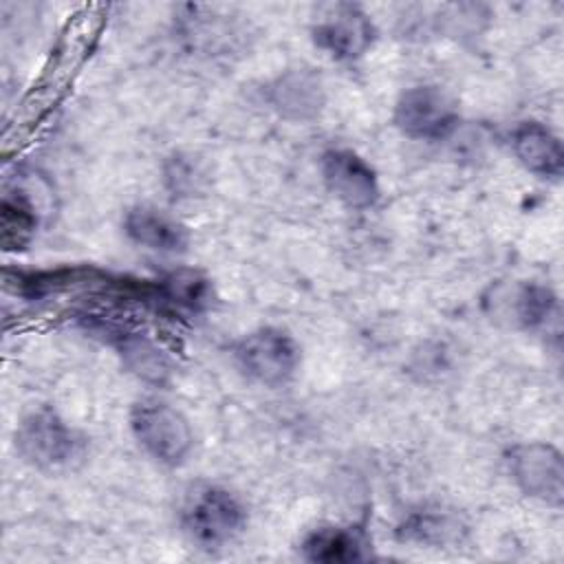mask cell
Segmentation results:
<instances>
[{"instance_id":"cell-1","label":"cell","mask_w":564,"mask_h":564,"mask_svg":"<svg viewBox=\"0 0 564 564\" xmlns=\"http://www.w3.org/2000/svg\"><path fill=\"white\" fill-rule=\"evenodd\" d=\"M247 511L236 494L220 485H194L181 505V527L203 549L229 544L245 527Z\"/></svg>"},{"instance_id":"cell-2","label":"cell","mask_w":564,"mask_h":564,"mask_svg":"<svg viewBox=\"0 0 564 564\" xmlns=\"http://www.w3.org/2000/svg\"><path fill=\"white\" fill-rule=\"evenodd\" d=\"M130 432L141 449L161 465L178 467L194 447V432L185 414L159 399L137 401L130 410Z\"/></svg>"},{"instance_id":"cell-3","label":"cell","mask_w":564,"mask_h":564,"mask_svg":"<svg viewBox=\"0 0 564 564\" xmlns=\"http://www.w3.org/2000/svg\"><path fill=\"white\" fill-rule=\"evenodd\" d=\"M82 436L51 408L31 410L15 427V449L40 469L68 467L82 456Z\"/></svg>"},{"instance_id":"cell-4","label":"cell","mask_w":564,"mask_h":564,"mask_svg":"<svg viewBox=\"0 0 564 564\" xmlns=\"http://www.w3.org/2000/svg\"><path fill=\"white\" fill-rule=\"evenodd\" d=\"M234 359L249 379L278 388L295 377L300 366V346L286 330L262 326L236 341Z\"/></svg>"},{"instance_id":"cell-5","label":"cell","mask_w":564,"mask_h":564,"mask_svg":"<svg viewBox=\"0 0 564 564\" xmlns=\"http://www.w3.org/2000/svg\"><path fill=\"white\" fill-rule=\"evenodd\" d=\"M394 126L416 141L447 139L458 126V106L441 86L405 88L394 104Z\"/></svg>"},{"instance_id":"cell-6","label":"cell","mask_w":564,"mask_h":564,"mask_svg":"<svg viewBox=\"0 0 564 564\" xmlns=\"http://www.w3.org/2000/svg\"><path fill=\"white\" fill-rule=\"evenodd\" d=\"M313 42L335 59L352 62L375 42V24L368 13L352 2L319 7L313 22Z\"/></svg>"},{"instance_id":"cell-7","label":"cell","mask_w":564,"mask_h":564,"mask_svg":"<svg viewBox=\"0 0 564 564\" xmlns=\"http://www.w3.org/2000/svg\"><path fill=\"white\" fill-rule=\"evenodd\" d=\"M507 467L513 482L531 498L551 507L564 500V463L557 447L531 441L513 445L507 452Z\"/></svg>"},{"instance_id":"cell-8","label":"cell","mask_w":564,"mask_h":564,"mask_svg":"<svg viewBox=\"0 0 564 564\" xmlns=\"http://www.w3.org/2000/svg\"><path fill=\"white\" fill-rule=\"evenodd\" d=\"M326 189L348 209H368L379 200L377 172L348 148H330L319 159Z\"/></svg>"},{"instance_id":"cell-9","label":"cell","mask_w":564,"mask_h":564,"mask_svg":"<svg viewBox=\"0 0 564 564\" xmlns=\"http://www.w3.org/2000/svg\"><path fill=\"white\" fill-rule=\"evenodd\" d=\"M269 106L289 121H311L324 108L322 77L306 66L282 70L264 90Z\"/></svg>"},{"instance_id":"cell-10","label":"cell","mask_w":564,"mask_h":564,"mask_svg":"<svg viewBox=\"0 0 564 564\" xmlns=\"http://www.w3.org/2000/svg\"><path fill=\"white\" fill-rule=\"evenodd\" d=\"M126 236L159 253H181L189 245L187 227L154 205H134L123 216Z\"/></svg>"},{"instance_id":"cell-11","label":"cell","mask_w":564,"mask_h":564,"mask_svg":"<svg viewBox=\"0 0 564 564\" xmlns=\"http://www.w3.org/2000/svg\"><path fill=\"white\" fill-rule=\"evenodd\" d=\"M511 150L516 159L535 176L557 178L564 165L560 139L538 121H524L511 132Z\"/></svg>"},{"instance_id":"cell-12","label":"cell","mask_w":564,"mask_h":564,"mask_svg":"<svg viewBox=\"0 0 564 564\" xmlns=\"http://www.w3.org/2000/svg\"><path fill=\"white\" fill-rule=\"evenodd\" d=\"M491 304L496 317H509L522 328H540L553 317L557 297L549 286L524 282L505 291H494Z\"/></svg>"},{"instance_id":"cell-13","label":"cell","mask_w":564,"mask_h":564,"mask_svg":"<svg viewBox=\"0 0 564 564\" xmlns=\"http://www.w3.org/2000/svg\"><path fill=\"white\" fill-rule=\"evenodd\" d=\"M300 549L308 562H324V564L361 562L370 557V540L357 527H339V524L317 527L311 533H306Z\"/></svg>"},{"instance_id":"cell-14","label":"cell","mask_w":564,"mask_h":564,"mask_svg":"<svg viewBox=\"0 0 564 564\" xmlns=\"http://www.w3.org/2000/svg\"><path fill=\"white\" fill-rule=\"evenodd\" d=\"M115 335V346L123 359V366L130 372L152 383H163L170 377V361L152 339L128 330H119Z\"/></svg>"},{"instance_id":"cell-15","label":"cell","mask_w":564,"mask_h":564,"mask_svg":"<svg viewBox=\"0 0 564 564\" xmlns=\"http://www.w3.org/2000/svg\"><path fill=\"white\" fill-rule=\"evenodd\" d=\"M156 295L185 311H205L214 302L212 280L196 269H176L156 284Z\"/></svg>"},{"instance_id":"cell-16","label":"cell","mask_w":564,"mask_h":564,"mask_svg":"<svg viewBox=\"0 0 564 564\" xmlns=\"http://www.w3.org/2000/svg\"><path fill=\"white\" fill-rule=\"evenodd\" d=\"M463 524L456 516L447 511H430L421 509L410 513L397 529L399 540L403 542H416V544H432V546H445L449 542L460 540Z\"/></svg>"},{"instance_id":"cell-17","label":"cell","mask_w":564,"mask_h":564,"mask_svg":"<svg viewBox=\"0 0 564 564\" xmlns=\"http://www.w3.org/2000/svg\"><path fill=\"white\" fill-rule=\"evenodd\" d=\"M37 227V214L24 192L15 196L4 194L2 198V245L4 249L24 247Z\"/></svg>"},{"instance_id":"cell-18","label":"cell","mask_w":564,"mask_h":564,"mask_svg":"<svg viewBox=\"0 0 564 564\" xmlns=\"http://www.w3.org/2000/svg\"><path fill=\"white\" fill-rule=\"evenodd\" d=\"M198 167L194 165L192 156H172L167 167H165V181L167 185L172 187V192H178V194H189L196 189L200 176H198Z\"/></svg>"}]
</instances>
